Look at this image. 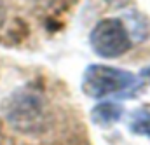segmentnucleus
<instances>
[{
    "label": "nucleus",
    "instance_id": "obj_1",
    "mask_svg": "<svg viewBox=\"0 0 150 145\" xmlns=\"http://www.w3.org/2000/svg\"><path fill=\"white\" fill-rule=\"evenodd\" d=\"M142 82L134 73L115 68L110 65H89L82 75V91L89 98H107V96H124L129 98L140 89Z\"/></svg>",
    "mask_w": 150,
    "mask_h": 145
},
{
    "label": "nucleus",
    "instance_id": "obj_4",
    "mask_svg": "<svg viewBox=\"0 0 150 145\" xmlns=\"http://www.w3.org/2000/svg\"><path fill=\"white\" fill-rule=\"evenodd\" d=\"M120 19L133 42H143L145 38L150 37V19L145 14L138 11H131V12H126Z\"/></svg>",
    "mask_w": 150,
    "mask_h": 145
},
{
    "label": "nucleus",
    "instance_id": "obj_8",
    "mask_svg": "<svg viewBox=\"0 0 150 145\" xmlns=\"http://www.w3.org/2000/svg\"><path fill=\"white\" fill-rule=\"evenodd\" d=\"M142 84H145V82H149L150 84V67H145L142 72H140V79H138Z\"/></svg>",
    "mask_w": 150,
    "mask_h": 145
},
{
    "label": "nucleus",
    "instance_id": "obj_5",
    "mask_svg": "<svg viewBox=\"0 0 150 145\" xmlns=\"http://www.w3.org/2000/svg\"><path fill=\"white\" fill-rule=\"evenodd\" d=\"M122 115H124V107L117 102H103V103H98L91 110L93 124L103 126V128H108V126L115 124L117 121H120Z\"/></svg>",
    "mask_w": 150,
    "mask_h": 145
},
{
    "label": "nucleus",
    "instance_id": "obj_9",
    "mask_svg": "<svg viewBox=\"0 0 150 145\" xmlns=\"http://www.w3.org/2000/svg\"><path fill=\"white\" fill-rule=\"evenodd\" d=\"M4 23H5V4H4V0H0V28Z\"/></svg>",
    "mask_w": 150,
    "mask_h": 145
},
{
    "label": "nucleus",
    "instance_id": "obj_6",
    "mask_svg": "<svg viewBox=\"0 0 150 145\" xmlns=\"http://www.w3.org/2000/svg\"><path fill=\"white\" fill-rule=\"evenodd\" d=\"M129 131L134 135L150 138V112L145 109H136L129 117Z\"/></svg>",
    "mask_w": 150,
    "mask_h": 145
},
{
    "label": "nucleus",
    "instance_id": "obj_3",
    "mask_svg": "<svg viewBox=\"0 0 150 145\" xmlns=\"http://www.w3.org/2000/svg\"><path fill=\"white\" fill-rule=\"evenodd\" d=\"M42 103L40 100L35 98L33 95H19L16 98H12L11 109L7 112L9 121L14 126H30L33 128V124H37L42 117Z\"/></svg>",
    "mask_w": 150,
    "mask_h": 145
},
{
    "label": "nucleus",
    "instance_id": "obj_7",
    "mask_svg": "<svg viewBox=\"0 0 150 145\" xmlns=\"http://www.w3.org/2000/svg\"><path fill=\"white\" fill-rule=\"evenodd\" d=\"M110 7L113 9H122V7H126V5H129V2L131 0H105Z\"/></svg>",
    "mask_w": 150,
    "mask_h": 145
},
{
    "label": "nucleus",
    "instance_id": "obj_2",
    "mask_svg": "<svg viewBox=\"0 0 150 145\" xmlns=\"http://www.w3.org/2000/svg\"><path fill=\"white\" fill-rule=\"evenodd\" d=\"M89 44L98 56L107 60L119 58L133 47V40L120 18L100 19L91 30Z\"/></svg>",
    "mask_w": 150,
    "mask_h": 145
}]
</instances>
